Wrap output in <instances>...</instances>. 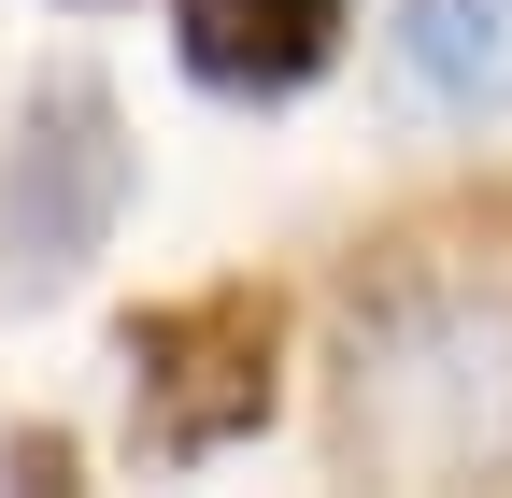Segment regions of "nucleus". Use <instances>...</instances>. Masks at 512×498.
Segmentation results:
<instances>
[{
    "label": "nucleus",
    "mask_w": 512,
    "mask_h": 498,
    "mask_svg": "<svg viewBox=\"0 0 512 498\" xmlns=\"http://www.w3.org/2000/svg\"><path fill=\"white\" fill-rule=\"evenodd\" d=\"M128 185H143V157H128V114L100 72H43L15 100V143H0V299H57L128 214Z\"/></svg>",
    "instance_id": "nucleus-2"
},
{
    "label": "nucleus",
    "mask_w": 512,
    "mask_h": 498,
    "mask_svg": "<svg viewBox=\"0 0 512 498\" xmlns=\"http://www.w3.org/2000/svg\"><path fill=\"white\" fill-rule=\"evenodd\" d=\"M0 470H15V484H72V442H57V427H15V442H0Z\"/></svg>",
    "instance_id": "nucleus-6"
},
{
    "label": "nucleus",
    "mask_w": 512,
    "mask_h": 498,
    "mask_svg": "<svg viewBox=\"0 0 512 498\" xmlns=\"http://www.w3.org/2000/svg\"><path fill=\"white\" fill-rule=\"evenodd\" d=\"M342 15L356 0H171V43L214 100H285L342 57Z\"/></svg>",
    "instance_id": "nucleus-4"
},
{
    "label": "nucleus",
    "mask_w": 512,
    "mask_h": 498,
    "mask_svg": "<svg viewBox=\"0 0 512 498\" xmlns=\"http://www.w3.org/2000/svg\"><path fill=\"white\" fill-rule=\"evenodd\" d=\"M128 427H143V456H228L271 427L285 399V299L271 285H200V299H157V314H128Z\"/></svg>",
    "instance_id": "nucleus-3"
},
{
    "label": "nucleus",
    "mask_w": 512,
    "mask_h": 498,
    "mask_svg": "<svg viewBox=\"0 0 512 498\" xmlns=\"http://www.w3.org/2000/svg\"><path fill=\"white\" fill-rule=\"evenodd\" d=\"M399 72L441 114H512V0H399Z\"/></svg>",
    "instance_id": "nucleus-5"
},
{
    "label": "nucleus",
    "mask_w": 512,
    "mask_h": 498,
    "mask_svg": "<svg viewBox=\"0 0 512 498\" xmlns=\"http://www.w3.org/2000/svg\"><path fill=\"white\" fill-rule=\"evenodd\" d=\"M57 15H128V0H57Z\"/></svg>",
    "instance_id": "nucleus-7"
},
{
    "label": "nucleus",
    "mask_w": 512,
    "mask_h": 498,
    "mask_svg": "<svg viewBox=\"0 0 512 498\" xmlns=\"http://www.w3.org/2000/svg\"><path fill=\"white\" fill-rule=\"evenodd\" d=\"M342 456L413 484L512 470V271L384 242L342 314Z\"/></svg>",
    "instance_id": "nucleus-1"
}]
</instances>
